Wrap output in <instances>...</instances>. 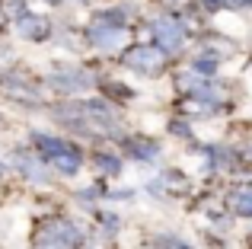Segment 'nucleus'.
Segmentation results:
<instances>
[{"mask_svg": "<svg viewBox=\"0 0 252 249\" xmlns=\"http://www.w3.org/2000/svg\"><path fill=\"white\" fill-rule=\"evenodd\" d=\"M35 144L55 169H61V173H77L80 169V154L74 150V144H64V141L48 137V134H35Z\"/></svg>", "mask_w": 252, "mask_h": 249, "instance_id": "nucleus-1", "label": "nucleus"}, {"mask_svg": "<svg viewBox=\"0 0 252 249\" xmlns=\"http://www.w3.org/2000/svg\"><path fill=\"white\" fill-rule=\"evenodd\" d=\"M125 67L137 70V74H160L166 67V51L157 45H137V48L125 51Z\"/></svg>", "mask_w": 252, "mask_h": 249, "instance_id": "nucleus-2", "label": "nucleus"}, {"mask_svg": "<svg viewBox=\"0 0 252 249\" xmlns=\"http://www.w3.org/2000/svg\"><path fill=\"white\" fill-rule=\"evenodd\" d=\"M90 42L102 51L122 48V45L128 42V29H125V26H115V23H99L96 19V23L90 26Z\"/></svg>", "mask_w": 252, "mask_h": 249, "instance_id": "nucleus-3", "label": "nucleus"}, {"mask_svg": "<svg viewBox=\"0 0 252 249\" xmlns=\"http://www.w3.org/2000/svg\"><path fill=\"white\" fill-rule=\"evenodd\" d=\"M154 38L169 51H179L185 45V26L179 23L176 16H160L154 23Z\"/></svg>", "mask_w": 252, "mask_h": 249, "instance_id": "nucleus-4", "label": "nucleus"}, {"mask_svg": "<svg viewBox=\"0 0 252 249\" xmlns=\"http://www.w3.org/2000/svg\"><path fill=\"white\" fill-rule=\"evenodd\" d=\"M19 35L29 38V42H38V38L48 35V23H45L42 16H19Z\"/></svg>", "mask_w": 252, "mask_h": 249, "instance_id": "nucleus-5", "label": "nucleus"}, {"mask_svg": "<svg viewBox=\"0 0 252 249\" xmlns=\"http://www.w3.org/2000/svg\"><path fill=\"white\" fill-rule=\"evenodd\" d=\"M51 83L61 90H74V93H80V90L90 87V77L83 74V70H61V74L51 77Z\"/></svg>", "mask_w": 252, "mask_h": 249, "instance_id": "nucleus-6", "label": "nucleus"}, {"mask_svg": "<svg viewBox=\"0 0 252 249\" xmlns=\"http://www.w3.org/2000/svg\"><path fill=\"white\" fill-rule=\"evenodd\" d=\"M16 166H19V173L29 176L32 182H45V179H48V169H45L42 163H35L29 154H16Z\"/></svg>", "mask_w": 252, "mask_h": 249, "instance_id": "nucleus-7", "label": "nucleus"}, {"mask_svg": "<svg viewBox=\"0 0 252 249\" xmlns=\"http://www.w3.org/2000/svg\"><path fill=\"white\" fill-rule=\"evenodd\" d=\"M128 154L141 156V160H154V156L160 154V147H154V144H147V141H131L128 144Z\"/></svg>", "mask_w": 252, "mask_h": 249, "instance_id": "nucleus-8", "label": "nucleus"}, {"mask_svg": "<svg viewBox=\"0 0 252 249\" xmlns=\"http://www.w3.org/2000/svg\"><path fill=\"white\" fill-rule=\"evenodd\" d=\"M233 205H236V211H240L243 218H252V188H243V192H236Z\"/></svg>", "mask_w": 252, "mask_h": 249, "instance_id": "nucleus-9", "label": "nucleus"}, {"mask_svg": "<svg viewBox=\"0 0 252 249\" xmlns=\"http://www.w3.org/2000/svg\"><path fill=\"white\" fill-rule=\"evenodd\" d=\"M96 166H99V169H102V173H109V176H115V173H118V169H122V163H118V160H115V156H109V154H99V156H96Z\"/></svg>", "mask_w": 252, "mask_h": 249, "instance_id": "nucleus-10", "label": "nucleus"}, {"mask_svg": "<svg viewBox=\"0 0 252 249\" xmlns=\"http://www.w3.org/2000/svg\"><path fill=\"white\" fill-rule=\"evenodd\" d=\"M191 70H195V74H204V77H211V74L217 70V61H214V58H198V61H195V67H191Z\"/></svg>", "mask_w": 252, "mask_h": 249, "instance_id": "nucleus-11", "label": "nucleus"}, {"mask_svg": "<svg viewBox=\"0 0 252 249\" xmlns=\"http://www.w3.org/2000/svg\"><path fill=\"white\" fill-rule=\"evenodd\" d=\"M16 6H19V0H6V3H3V10H6V16H13V10H16Z\"/></svg>", "mask_w": 252, "mask_h": 249, "instance_id": "nucleus-12", "label": "nucleus"}, {"mask_svg": "<svg viewBox=\"0 0 252 249\" xmlns=\"http://www.w3.org/2000/svg\"><path fill=\"white\" fill-rule=\"evenodd\" d=\"M0 179H3V163H0Z\"/></svg>", "mask_w": 252, "mask_h": 249, "instance_id": "nucleus-13", "label": "nucleus"}]
</instances>
